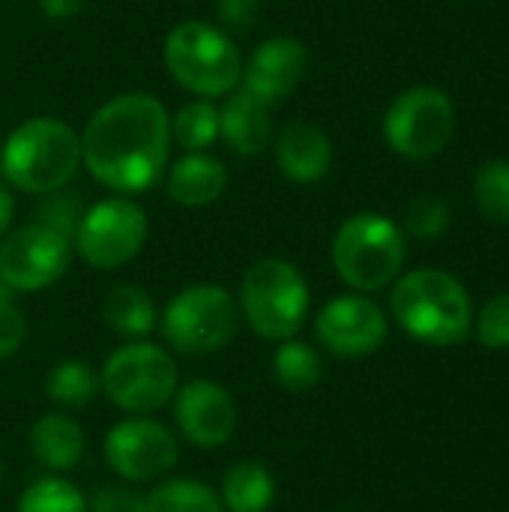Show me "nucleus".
Returning a JSON list of instances; mask_svg holds the SVG:
<instances>
[{
	"label": "nucleus",
	"instance_id": "obj_1",
	"mask_svg": "<svg viewBox=\"0 0 509 512\" xmlns=\"http://www.w3.org/2000/svg\"><path fill=\"white\" fill-rule=\"evenodd\" d=\"M171 153V117L150 93H120L99 105L81 132V162L117 195L153 189Z\"/></svg>",
	"mask_w": 509,
	"mask_h": 512
},
{
	"label": "nucleus",
	"instance_id": "obj_2",
	"mask_svg": "<svg viewBox=\"0 0 509 512\" xmlns=\"http://www.w3.org/2000/svg\"><path fill=\"white\" fill-rule=\"evenodd\" d=\"M78 165L81 135L57 117H30L18 123L0 147V174L6 186L30 195L66 189Z\"/></svg>",
	"mask_w": 509,
	"mask_h": 512
},
{
	"label": "nucleus",
	"instance_id": "obj_3",
	"mask_svg": "<svg viewBox=\"0 0 509 512\" xmlns=\"http://www.w3.org/2000/svg\"><path fill=\"white\" fill-rule=\"evenodd\" d=\"M390 312L408 336L435 348L465 342L474 324L468 291L444 270L405 273L393 285Z\"/></svg>",
	"mask_w": 509,
	"mask_h": 512
},
{
	"label": "nucleus",
	"instance_id": "obj_4",
	"mask_svg": "<svg viewBox=\"0 0 509 512\" xmlns=\"http://www.w3.org/2000/svg\"><path fill=\"white\" fill-rule=\"evenodd\" d=\"M237 306L255 336L285 342L303 330L312 309V294L297 264L285 258H261L243 273Z\"/></svg>",
	"mask_w": 509,
	"mask_h": 512
},
{
	"label": "nucleus",
	"instance_id": "obj_5",
	"mask_svg": "<svg viewBox=\"0 0 509 512\" xmlns=\"http://www.w3.org/2000/svg\"><path fill=\"white\" fill-rule=\"evenodd\" d=\"M168 75L201 99L228 96L240 87L243 57L237 42L207 21H180L162 45Z\"/></svg>",
	"mask_w": 509,
	"mask_h": 512
},
{
	"label": "nucleus",
	"instance_id": "obj_6",
	"mask_svg": "<svg viewBox=\"0 0 509 512\" xmlns=\"http://www.w3.org/2000/svg\"><path fill=\"white\" fill-rule=\"evenodd\" d=\"M330 258L348 288L372 294L399 279L405 264V234L381 213H354L333 234Z\"/></svg>",
	"mask_w": 509,
	"mask_h": 512
},
{
	"label": "nucleus",
	"instance_id": "obj_7",
	"mask_svg": "<svg viewBox=\"0 0 509 512\" xmlns=\"http://www.w3.org/2000/svg\"><path fill=\"white\" fill-rule=\"evenodd\" d=\"M237 297L213 282H198L177 291L159 315V333L177 354L207 357L228 348L240 330Z\"/></svg>",
	"mask_w": 509,
	"mask_h": 512
},
{
	"label": "nucleus",
	"instance_id": "obj_8",
	"mask_svg": "<svg viewBox=\"0 0 509 512\" xmlns=\"http://www.w3.org/2000/svg\"><path fill=\"white\" fill-rule=\"evenodd\" d=\"M99 381H102V396L129 417V414H156L165 405H171L180 387V372L171 351L147 339H138V342H123L108 354V360L99 369Z\"/></svg>",
	"mask_w": 509,
	"mask_h": 512
},
{
	"label": "nucleus",
	"instance_id": "obj_9",
	"mask_svg": "<svg viewBox=\"0 0 509 512\" xmlns=\"http://www.w3.org/2000/svg\"><path fill=\"white\" fill-rule=\"evenodd\" d=\"M102 456L120 483H159L171 477L180 462V438L171 426L153 420L150 414H129L108 429Z\"/></svg>",
	"mask_w": 509,
	"mask_h": 512
},
{
	"label": "nucleus",
	"instance_id": "obj_10",
	"mask_svg": "<svg viewBox=\"0 0 509 512\" xmlns=\"http://www.w3.org/2000/svg\"><path fill=\"white\" fill-rule=\"evenodd\" d=\"M147 231L144 207L129 195H114L84 210L72 249L93 270H120L144 249Z\"/></svg>",
	"mask_w": 509,
	"mask_h": 512
},
{
	"label": "nucleus",
	"instance_id": "obj_11",
	"mask_svg": "<svg viewBox=\"0 0 509 512\" xmlns=\"http://www.w3.org/2000/svg\"><path fill=\"white\" fill-rule=\"evenodd\" d=\"M453 126V102L438 87H411L396 96L384 114V138L390 150L417 162L438 156L450 144Z\"/></svg>",
	"mask_w": 509,
	"mask_h": 512
},
{
	"label": "nucleus",
	"instance_id": "obj_12",
	"mask_svg": "<svg viewBox=\"0 0 509 512\" xmlns=\"http://www.w3.org/2000/svg\"><path fill=\"white\" fill-rule=\"evenodd\" d=\"M72 264V240L42 222L6 231L0 240V279L15 294H36L63 279Z\"/></svg>",
	"mask_w": 509,
	"mask_h": 512
},
{
	"label": "nucleus",
	"instance_id": "obj_13",
	"mask_svg": "<svg viewBox=\"0 0 509 512\" xmlns=\"http://www.w3.org/2000/svg\"><path fill=\"white\" fill-rule=\"evenodd\" d=\"M387 333V312L366 294H339L315 315L318 345L342 360L372 357L387 342Z\"/></svg>",
	"mask_w": 509,
	"mask_h": 512
},
{
	"label": "nucleus",
	"instance_id": "obj_14",
	"mask_svg": "<svg viewBox=\"0 0 509 512\" xmlns=\"http://www.w3.org/2000/svg\"><path fill=\"white\" fill-rule=\"evenodd\" d=\"M174 429L195 450L225 447L240 423V408L231 390L210 378H195L177 387L171 399Z\"/></svg>",
	"mask_w": 509,
	"mask_h": 512
},
{
	"label": "nucleus",
	"instance_id": "obj_15",
	"mask_svg": "<svg viewBox=\"0 0 509 512\" xmlns=\"http://www.w3.org/2000/svg\"><path fill=\"white\" fill-rule=\"evenodd\" d=\"M306 69H309V54L300 39L270 36L243 63L240 87L264 99L267 105H276L300 87Z\"/></svg>",
	"mask_w": 509,
	"mask_h": 512
},
{
	"label": "nucleus",
	"instance_id": "obj_16",
	"mask_svg": "<svg viewBox=\"0 0 509 512\" xmlns=\"http://www.w3.org/2000/svg\"><path fill=\"white\" fill-rule=\"evenodd\" d=\"M276 165L294 183H315L333 165V141L309 120H291L276 135Z\"/></svg>",
	"mask_w": 509,
	"mask_h": 512
},
{
	"label": "nucleus",
	"instance_id": "obj_17",
	"mask_svg": "<svg viewBox=\"0 0 509 512\" xmlns=\"http://www.w3.org/2000/svg\"><path fill=\"white\" fill-rule=\"evenodd\" d=\"M219 135L237 156L264 153L273 138L270 105L246 87H237L219 108Z\"/></svg>",
	"mask_w": 509,
	"mask_h": 512
},
{
	"label": "nucleus",
	"instance_id": "obj_18",
	"mask_svg": "<svg viewBox=\"0 0 509 512\" xmlns=\"http://www.w3.org/2000/svg\"><path fill=\"white\" fill-rule=\"evenodd\" d=\"M27 447L36 465H42L48 474H66L84 459L87 435L81 423L66 411H48L30 426Z\"/></svg>",
	"mask_w": 509,
	"mask_h": 512
},
{
	"label": "nucleus",
	"instance_id": "obj_19",
	"mask_svg": "<svg viewBox=\"0 0 509 512\" xmlns=\"http://www.w3.org/2000/svg\"><path fill=\"white\" fill-rule=\"evenodd\" d=\"M225 186H228V171L207 150L186 153L168 168V177H165L168 198L183 207H207L222 198Z\"/></svg>",
	"mask_w": 509,
	"mask_h": 512
},
{
	"label": "nucleus",
	"instance_id": "obj_20",
	"mask_svg": "<svg viewBox=\"0 0 509 512\" xmlns=\"http://www.w3.org/2000/svg\"><path fill=\"white\" fill-rule=\"evenodd\" d=\"M102 321L108 330L126 342L147 339L159 327V312L153 297L138 285H114L102 300Z\"/></svg>",
	"mask_w": 509,
	"mask_h": 512
},
{
	"label": "nucleus",
	"instance_id": "obj_21",
	"mask_svg": "<svg viewBox=\"0 0 509 512\" xmlns=\"http://www.w3.org/2000/svg\"><path fill=\"white\" fill-rule=\"evenodd\" d=\"M219 498L225 512H270L276 504V477L264 462H237L225 471Z\"/></svg>",
	"mask_w": 509,
	"mask_h": 512
},
{
	"label": "nucleus",
	"instance_id": "obj_22",
	"mask_svg": "<svg viewBox=\"0 0 509 512\" xmlns=\"http://www.w3.org/2000/svg\"><path fill=\"white\" fill-rule=\"evenodd\" d=\"M102 393L99 369L81 357L60 360L45 375V396L63 411H81Z\"/></svg>",
	"mask_w": 509,
	"mask_h": 512
},
{
	"label": "nucleus",
	"instance_id": "obj_23",
	"mask_svg": "<svg viewBox=\"0 0 509 512\" xmlns=\"http://www.w3.org/2000/svg\"><path fill=\"white\" fill-rule=\"evenodd\" d=\"M147 512H225L219 489L195 477H165L144 495Z\"/></svg>",
	"mask_w": 509,
	"mask_h": 512
},
{
	"label": "nucleus",
	"instance_id": "obj_24",
	"mask_svg": "<svg viewBox=\"0 0 509 512\" xmlns=\"http://www.w3.org/2000/svg\"><path fill=\"white\" fill-rule=\"evenodd\" d=\"M273 375L282 390L288 393H309L324 381V357L303 339L279 342L273 354Z\"/></svg>",
	"mask_w": 509,
	"mask_h": 512
},
{
	"label": "nucleus",
	"instance_id": "obj_25",
	"mask_svg": "<svg viewBox=\"0 0 509 512\" xmlns=\"http://www.w3.org/2000/svg\"><path fill=\"white\" fill-rule=\"evenodd\" d=\"M171 138L186 153H204L219 138V108L213 99H192L171 117Z\"/></svg>",
	"mask_w": 509,
	"mask_h": 512
},
{
	"label": "nucleus",
	"instance_id": "obj_26",
	"mask_svg": "<svg viewBox=\"0 0 509 512\" xmlns=\"http://www.w3.org/2000/svg\"><path fill=\"white\" fill-rule=\"evenodd\" d=\"M15 512H87V495L72 480L45 474L18 495Z\"/></svg>",
	"mask_w": 509,
	"mask_h": 512
},
{
	"label": "nucleus",
	"instance_id": "obj_27",
	"mask_svg": "<svg viewBox=\"0 0 509 512\" xmlns=\"http://www.w3.org/2000/svg\"><path fill=\"white\" fill-rule=\"evenodd\" d=\"M474 198L480 213L495 222V225H509V162L507 159H495L486 162L477 171L474 180Z\"/></svg>",
	"mask_w": 509,
	"mask_h": 512
},
{
	"label": "nucleus",
	"instance_id": "obj_28",
	"mask_svg": "<svg viewBox=\"0 0 509 512\" xmlns=\"http://www.w3.org/2000/svg\"><path fill=\"white\" fill-rule=\"evenodd\" d=\"M450 207L438 195H417L405 207V231L417 240H438L450 228Z\"/></svg>",
	"mask_w": 509,
	"mask_h": 512
},
{
	"label": "nucleus",
	"instance_id": "obj_29",
	"mask_svg": "<svg viewBox=\"0 0 509 512\" xmlns=\"http://www.w3.org/2000/svg\"><path fill=\"white\" fill-rule=\"evenodd\" d=\"M477 339L489 351H507L509 348V291L492 297L483 312L477 315Z\"/></svg>",
	"mask_w": 509,
	"mask_h": 512
},
{
	"label": "nucleus",
	"instance_id": "obj_30",
	"mask_svg": "<svg viewBox=\"0 0 509 512\" xmlns=\"http://www.w3.org/2000/svg\"><path fill=\"white\" fill-rule=\"evenodd\" d=\"M42 198L45 201L36 207V222H42V225H48V228H54V231H60V234H66L72 240L75 228H78V222L84 216L81 204L75 198H69L63 189L60 192H48Z\"/></svg>",
	"mask_w": 509,
	"mask_h": 512
},
{
	"label": "nucleus",
	"instance_id": "obj_31",
	"mask_svg": "<svg viewBox=\"0 0 509 512\" xmlns=\"http://www.w3.org/2000/svg\"><path fill=\"white\" fill-rule=\"evenodd\" d=\"M87 512H147V501L129 483H102L87 495Z\"/></svg>",
	"mask_w": 509,
	"mask_h": 512
},
{
	"label": "nucleus",
	"instance_id": "obj_32",
	"mask_svg": "<svg viewBox=\"0 0 509 512\" xmlns=\"http://www.w3.org/2000/svg\"><path fill=\"white\" fill-rule=\"evenodd\" d=\"M27 342V318L15 300H0V360H9Z\"/></svg>",
	"mask_w": 509,
	"mask_h": 512
},
{
	"label": "nucleus",
	"instance_id": "obj_33",
	"mask_svg": "<svg viewBox=\"0 0 509 512\" xmlns=\"http://www.w3.org/2000/svg\"><path fill=\"white\" fill-rule=\"evenodd\" d=\"M261 15V3L258 0H219L216 3V18H219V30L231 33H249L255 27Z\"/></svg>",
	"mask_w": 509,
	"mask_h": 512
},
{
	"label": "nucleus",
	"instance_id": "obj_34",
	"mask_svg": "<svg viewBox=\"0 0 509 512\" xmlns=\"http://www.w3.org/2000/svg\"><path fill=\"white\" fill-rule=\"evenodd\" d=\"M39 9L51 21H69L84 9V0H39Z\"/></svg>",
	"mask_w": 509,
	"mask_h": 512
},
{
	"label": "nucleus",
	"instance_id": "obj_35",
	"mask_svg": "<svg viewBox=\"0 0 509 512\" xmlns=\"http://www.w3.org/2000/svg\"><path fill=\"white\" fill-rule=\"evenodd\" d=\"M12 219H15V198H12L9 186H6V183H0V237L9 231Z\"/></svg>",
	"mask_w": 509,
	"mask_h": 512
},
{
	"label": "nucleus",
	"instance_id": "obj_36",
	"mask_svg": "<svg viewBox=\"0 0 509 512\" xmlns=\"http://www.w3.org/2000/svg\"><path fill=\"white\" fill-rule=\"evenodd\" d=\"M0 300H15V291H12L3 279H0Z\"/></svg>",
	"mask_w": 509,
	"mask_h": 512
},
{
	"label": "nucleus",
	"instance_id": "obj_37",
	"mask_svg": "<svg viewBox=\"0 0 509 512\" xmlns=\"http://www.w3.org/2000/svg\"><path fill=\"white\" fill-rule=\"evenodd\" d=\"M0 480H3V462H0Z\"/></svg>",
	"mask_w": 509,
	"mask_h": 512
},
{
	"label": "nucleus",
	"instance_id": "obj_38",
	"mask_svg": "<svg viewBox=\"0 0 509 512\" xmlns=\"http://www.w3.org/2000/svg\"><path fill=\"white\" fill-rule=\"evenodd\" d=\"M0 147H3V141H0Z\"/></svg>",
	"mask_w": 509,
	"mask_h": 512
},
{
	"label": "nucleus",
	"instance_id": "obj_39",
	"mask_svg": "<svg viewBox=\"0 0 509 512\" xmlns=\"http://www.w3.org/2000/svg\"><path fill=\"white\" fill-rule=\"evenodd\" d=\"M342 512H348V510H342Z\"/></svg>",
	"mask_w": 509,
	"mask_h": 512
}]
</instances>
